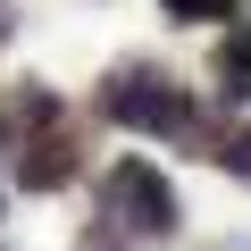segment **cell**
I'll return each mask as SVG.
<instances>
[{"label": "cell", "mask_w": 251, "mask_h": 251, "mask_svg": "<svg viewBox=\"0 0 251 251\" xmlns=\"http://www.w3.org/2000/svg\"><path fill=\"white\" fill-rule=\"evenodd\" d=\"M201 151H209L226 176H243V184H251V117H243V126H209V143H201Z\"/></svg>", "instance_id": "5b68a950"}, {"label": "cell", "mask_w": 251, "mask_h": 251, "mask_svg": "<svg viewBox=\"0 0 251 251\" xmlns=\"http://www.w3.org/2000/svg\"><path fill=\"white\" fill-rule=\"evenodd\" d=\"M100 117L126 134H168V143H209V109L193 100V84H176L159 59H117L100 75Z\"/></svg>", "instance_id": "6da1fadb"}, {"label": "cell", "mask_w": 251, "mask_h": 251, "mask_svg": "<svg viewBox=\"0 0 251 251\" xmlns=\"http://www.w3.org/2000/svg\"><path fill=\"white\" fill-rule=\"evenodd\" d=\"M159 9H168L176 25H226V17H234V0H159Z\"/></svg>", "instance_id": "8992f818"}, {"label": "cell", "mask_w": 251, "mask_h": 251, "mask_svg": "<svg viewBox=\"0 0 251 251\" xmlns=\"http://www.w3.org/2000/svg\"><path fill=\"white\" fill-rule=\"evenodd\" d=\"M17 126H25V151H17V184L25 193H67L84 176V151H75V126L59 109L50 84H17Z\"/></svg>", "instance_id": "7a4b0ae2"}, {"label": "cell", "mask_w": 251, "mask_h": 251, "mask_svg": "<svg viewBox=\"0 0 251 251\" xmlns=\"http://www.w3.org/2000/svg\"><path fill=\"white\" fill-rule=\"evenodd\" d=\"M209 84H218L226 100H251V25L218 34V59H209Z\"/></svg>", "instance_id": "277c9868"}, {"label": "cell", "mask_w": 251, "mask_h": 251, "mask_svg": "<svg viewBox=\"0 0 251 251\" xmlns=\"http://www.w3.org/2000/svg\"><path fill=\"white\" fill-rule=\"evenodd\" d=\"M9 34H17V9H9V0H0V42H9Z\"/></svg>", "instance_id": "ba28073f"}, {"label": "cell", "mask_w": 251, "mask_h": 251, "mask_svg": "<svg viewBox=\"0 0 251 251\" xmlns=\"http://www.w3.org/2000/svg\"><path fill=\"white\" fill-rule=\"evenodd\" d=\"M100 218L117 226V234H143V243H168L176 226H184V201H176V184L151 168V159H134L126 151L109 176H100Z\"/></svg>", "instance_id": "3957f363"}, {"label": "cell", "mask_w": 251, "mask_h": 251, "mask_svg": "<svg viewBox=\"0 0 251 251\" xmlns=\"http://www.w3.org/2000/svg\"><path fill=\"white\" fill-rule=\"evenodd\" d=\"M75 251H126V234H117V226H109V218H100V226H92V234H84V243H75Z\"/></svg>", "instance_id": "52a82bcc"}]
</instances>
